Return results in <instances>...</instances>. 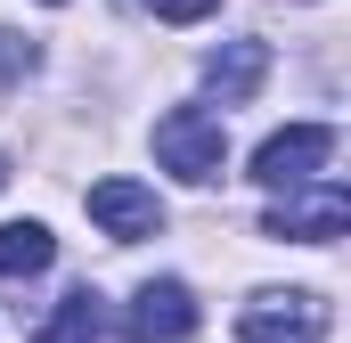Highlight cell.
I'll list each match as a JSON object with an SVG mask.
<instances>
[{
    "instance_id": "6da1fadb",
    "label": "cell",
    "mask_w": 351,
    "mask_h": 343,
    "mask_svg": "<svg viewBox=\"0 0 351 343\" xmlns=\"http://www.w3.org/2000/svg\"><path fill=\"white\" fill-rule=\"evenodd\" d=\"M286 204H269L262 213V237H294V246H335L351 229V188L343 180H302V188H278Z\"/></svg>"
},
{
    "instance_id": "7a4b0ae2",
    "label": "cell",
    "mask_w": 351,
    "mask_h": 343,
    "mask_svg": "<svg viewBox=\"0 0 351 343\" xmlns=\"http://www.w3.org/2000/svg\"><path fill=\"white\" fill-rule=\"evenodd\" d=\"M156 164L180 172V180H221L229 164V131H221V115H204V106H172L164 123H156Z\"/></svg>"
},
{
    "instance_id": "3957f363",
    "label": "cell",
    "mask_w": 351,
    "mask_h": 343,
    "mask_svg": "<svg viewBox=\"0 0 351 343\" xmlns=\"http://www.w3.org/2000/svg\"><path fill=\"white\" fill-rule=\"evenodd\" d=\"M237 343H327V303L311 286H286V294H254L237 311Z\"/></svg>"
},
{
    "instance_id": "277c9868",
    "label": "cell",
    "mask_w": 351,
    "mask_h": 343,
    "mask_svg": "<svg viewBox=\"0 0 351 343\" xmlns=\"http://www.w3.org/2000/svg\"><path fill=\"white\" fill-rule=\"evenodd\" d=\"M327 156H335V123H286L254 147V180L262 188H302V180H319Z\"/></svg>"
},
{
    "instance_id": "5b68a950",
    "label": "cell",
    "mask_w": 351,
    "mask_h": 343,
    "mask_svg": "<svg viewBox=\"0 0 351 343\" xmlns=\"http://www.w3.org/2000/svg\"><path fill=\"white\" fill-rule=\"evenodd\" d=\"M131 343H188L196 335V294L180 286V278H147L139 294H131Z\"/></svg>"
},
{
    "instance_id": "8992f818",
    "label": "cell",
    "mask_w": 351,
    "mask_h": 343,
    "mask_svg": "<svg viewBox=\"0 0 351 343\" xmlns=\"http://www.w3.org/2000/svg\"><path fill=\"white\" fill-rule=\"evenodd\" d=\"M90 221H98L114 246H139V237L164 229V204H156V188H139V180H98V188H90Z\"/></svg>"
},
{
    "instance_id": "52a82bcc",
    "label": "cell",
    "mask_w": 351,
    "mask_h": 343,
    "mask_svg": "<svg viewBox=\"0 0 351 343\" xmlns=\"http://www.w3.org/2000/svg\"><path fill=\"white\" fill-rule=\"evenodd\" d=\"M269 74V41H254V33H237V41H221L213 58H204V90L221 98V106H245L254 90H262Z\"/></svg>"
},
{
    "instance_id": "ba28073f",
    "label": "cell",
    "mask_w": 351,
    "mask_h": 343,
    "mask_svg": "<svg viewBox=\"0 0 351 343\" xmlns=\"http://www.w3.org/2000/svg\"><path fill=\"white\" fill-rule=\"evenodd\" d=\"M49 261H58V237L41 221H0V286L8 278H41Z\"/></svg>"
},
{
    "instance_id": "9c48e42d",
    "label": "cell",
    "mask_w": 351,
    "mask_h": 343,
    "mask_svg": "<svg viewBox=\"0 0 351 343\" xmlns=\"http://www.w3.org/2000/svg\"><path fill=\"white\" fill-rule=\"evenodd\" d=\"M33 343H98V294H90V286H74V294L49 311V327H41Z\"/></svg>"
},
{
    "instance_id": "30bf717a",
    "label": "cell",
    "mask_w": 351,
    "mask_h": 343,
    "mask_svg": "<svg viewBox=\"0 0 351 343\" xmlns=\"http://www.w3.org/2000/svg\"><path fill=\"white\" fill-rule=\"evenodd\" d=\"M33 66H41V49H33L25 33H0V90H8V82H25Z\"/></svg>"
},
{
    "instance_id": "8fae6325",
    "label": "cell",
    "mask_w": 351,
    "mask_h": 343,
    "mask_svg": "<svg viewBox=\"0 0 351 343\" xmlns=\"http://www.w3.org/2000/svg\"><path fill=\"white\" fill-rule=\"evenodd\" d=\"M139 8H156L164 25H196V16H213L221 0H139Z\"/></svg>"
},
{
    "instance_id": "7c38bea8",
    "label": "cell",
    "mask_w": 351,
    "mask_h": 343,
    "mask_svg": "<svg viewBox=\"0 0 351 343\" xmlns=\"http://www.w3.org/2000/svg\"><path fill=\"white\" fill-rule=\"evenodd\" d=\"M0 188H8V164H0Z\"/></svg>"
},
{
    "instance_id": "4fadbf2b",
    "label": "cell",
    "mask_w": 351,
    "mask_h": 343,
    "mask_svg": "<svg viewBox=\"0 0 351 343\" xmlns=\"http://www.w3.org/2000/svg\"><path fill=\"white\" fill-rule=\"evenodd\" d=\"M49 8H58V0H49Z\"/></svg>"
}]
</instances>
